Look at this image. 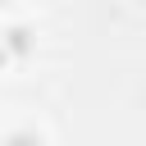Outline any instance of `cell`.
<instances>
[{
    "instance_id": "obj_1",
    "label": "cell",
    "mask_w": 146,
    "mask_h": 146,
    "mask_svg": "<svg viewBox=\"0 0 146 146\" xmlns=\"http://www.w3.org/2000/svg\"><path fill=\"white\" fill-rule=\"evenodd\" d=\"M5 46H9L14 55H27V50H32V32H27V27H9V32H5Z\"/></svg>"
},
{
    "instance_id": "obj_2",
    "label": "cell",
    "mask_w": 146,
    "mask_h": 146,
    "mask_svg": "<svg viewBox=\"0 0 146 146\" xmlns=\"http://www.w3.org/2000/svg\"><path fill=\"white\" fill-rule=\"evenodd\" d=\"M5 146H46V141H41V132L18 128V132H9V137H5Z\"/></svg>"
},
{
    "instance_id": "obj_3",
    "label": "cell",
    "mask_w": 146,
    "mask_h": 146,
    "mask_svg": "<svg viewBox=\"0 0 146 146\" xmlns=\"http://www.w3.org/2000/svg\"><path fill=\"white\" fill-rule=\"evenodd\" d=\"M9 59H14V50H9V46H5V41H0V68H5V64H9Z\"/></svg>"
},
{
    "instance_id": "obj_4",
    "label": "cell",
    "mask_w": 146,
    "mask_h": 146,
    "mask_svg": "<svg viewBox=\"0 0 146 146\" xmlns=\"http://www.w3.org/2000/svg\"><path fill=\"white\" fill-rule=\"evenodd\" d=\"M0 5H9V0H0Z\"/></svg>"
}]
</instances>
